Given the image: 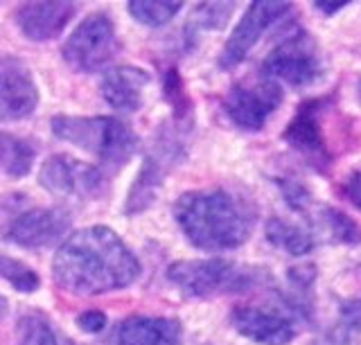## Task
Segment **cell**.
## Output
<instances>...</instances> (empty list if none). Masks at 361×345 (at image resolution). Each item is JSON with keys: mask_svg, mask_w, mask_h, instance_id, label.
<instances>
[{"mask_svg": "<svg viewBox=\"0 0 361 345\" xmlns=\"http://www.w3.org/2000/svg\"><path fill=\"white\" fill-rule=\"evenodd\" d=\"M140 262L116 230L88 226L68 235L52 260V277L71 296H104L133 284Z\"/></svg>", "mask_w": 361, "mask_h": 345, "instance_id": "cell-1", "label": "cell"}, {"mask_svg": "<svg viewBox=\"0 0 361 345\" xmlns=\"http://www.w3.org/2000/svg\"><path fill=\"white\" fill-rule=\"evenodd\" d=\"M16 341L18 345H79L41 311H27L18 318Z\"/></svg>", "mask_w": 361, "mask_h": 345, "instance_id": "cell-18", "label": "cell"}, {"mask_svg": "<svg viewBox=\"0 0 361 345\" xmlns=\"http://www.w3.org/2000/svg\"><path fill=\"white\" fill-rule=\"evenodd\" d=\"M75 12L77 5L66 3V0L63 3H23L16 7L14 20L27 41L43 43L59 37Z\"/></svg>", "mask_w": 361, "mask_h": 345, "instance_id": "cell-14", "label": "cell"}, {"mask_svg": "<svg viewBox=\"0 0 361 345\" xmlns=\"http://www.w3.org/2000/svg\"><path fill=\"white\" fill-rule=\"evenodd\" d=\"M39 183L54 196L97 199L106 192L109 181L99 167L68 153H54L41 165Z\"/></svg>", "mask_w": 361, "mask_h": 345, "instance_id": "cell-10", "label": "cell"}, {"mask_svg": "<svg viewBox=\"0 0 361 345\" xmlns=\"http://www.w3.org/2000/svg\"><path fill=\"white\" fill-rule=\"evenodd\" d=\"M183 5L180 3H158V0H131L127 5V12L133 20L147 27H161L172 20Z\"/></svg>", "mask_w": 361, "mask_h": 345, "instance_id": "cell-22", "label": "cell"}, {"mask_svg": "<svg viewBox=\"0 0 361 345\" xmlns=\"http://www.w3.org/2000/svg\"><path fill=\"white\" fill-rule=\"evenodd\" d=\"M319 224L327 232V237L336 244H359L361 242V226L355 219L336 208H321Z\"/></svg>", "mask_w": 361, "mask_h": 345, "instance_id": "cell-21", "label": "cell"}, {"mask_svg": "<svg viewBox=\"0 0 361 345\" xmlns=\"http://www.w3.org/2000/svg\"><path fill=\"white\" fill-rule=\"evenodd\" d=\"M316 9H319V12H323V14H327V16H332V14H336V12H341V9H345L348 5H343V3H338V5H323V3H316L314 5Z\"/></svg>", "mask_w": 361, "mask_h": 345, "instance_id": "cell-28", "label": "cell"}, {"mask_svg": "<svg viewBox=\"0 0 361 345\" xmlns=\"http://www.w3.org/2000/svg\"><path fill=\"white\" fill-rule=\"evenodd\" d=\"M262 77L291 88L314 86L325 77V59L319 43L305 30L289 32L262 61Z\"/></svg>", "mask_w": 361, "mask_h": 345, "instance_id": "cell-5", "label": "cell"}, {"mask_svg": "<svg viewBox=\"0 0 361 345\" xmlns=\"http://www.w3.org/2000/svg\"><path fill=\"white\" fill-rule=\"evenodd\" d=\"M334 97L336 95L330 93L302 102L282 133L289 147L319 172H327L334 163L332 144L325 133V118L330 108H334Z\"/></svg>", "mask_w": 361, "mask_h": 345, "instance_id": "cell-6", "label": "cell"}, {"mask_svg": "<svg viewBox=\"0 0 361 345\" xmlns=\"http://www.w3.org/2000/svg\"><path fill=\"white\" fill-rule=\"evenodd\" d=\"M106 322H109L106 314H104V311H99V309H86V311H82V314L77 316L79 330L86 332V334H99L102 330L106 327Z\"/></svg>", "mask_w": 361, "mask_h": 345, "instance_id": "cell-26", "label": "cell"}, {"mask_svg": "<svg viewBox=\"0 0 361 345\" xmlns=\"http://www.w3.org/2000/svg\"><path fill=\"white\" fill-rule=\"evenodd\" d=\"M0 280L9 282L20 294H34L41 284L39 275L32 266L3 253H0Z\"/></svg>", "mask_w": 361, "mask_h": 345, "instance_id": "cell-23", "label": "cell"}, {"mask_svg": "<svg viewBox=\"0 0 361 345\" xmlns=\"http://www.w3.org/2000/svg\"><path fill=\"white\" fill-rule=\"evenodd\" d=\"M174 219L195 249L224 253L248 242L255 226V210L246 199L214 187L180 194L174 203Z\"/></svg>", "mask_w": 361, "mask_h": 345, "instance_id": "cell-2", "label": "cell"}, {"mask_svg": "<svg viewBox=\"0 0 361 345\" xmlns=\"http://www.w3.org/2000/svg\"><path fill=\"white\" fill-rule=\"evenodd\" d=\"M276 185H278L280 194L285 196V201L291 210H296V213H307L314 199H312L307 187H305L300 181L280 176V179H276Z\"/></svg>", "mask_w": 361, "mask_h": 345, "instance_id": "cell-25", "label": "cell"}, {"mask_svg": "<svg viewBox=\"0 0 361 345\" xmlns=\"http://www.w3.org/2000/svg\"><path fill=\"white\" fill-rule=\"evenodd\" d=\"M289 3H251L246 7L244 16L240 23L235 25L231 37L226 39L221 54H219V68L221 70H233L237 68L251 50L259 43L264 32L278 23L280 18H285L291 12Z\"/></svg>", "mask_w": 361, "mask_h": 345, "instance_id": "cell-11", "label": "cell"}, {"mask_svg": "<svg viewBox=\"0 0 361 345\" xmlns=\"http://www.w3.org/2000/svg\"><path fill=\"white\" fill-rule=\"evenodd\" d=\"M235 5L231 3H203L192 9L190 30H219L233 14Z\"/></svg>", "mask_w": 361, "mask_h": 345, "instance_id": "cell-24", "label": "cell"}, {"mask_svg": "<svg viewBox=\"0 0 361 345\" xmlns=\"http://www.w3.org/2000/svg\"><path fill=\"white\" fill-rule=\"evenodd\" d=\"M118 345H183V325L167 316H131L120 322Z\"/></svg>", "mask_w": 361, "mask_h": 345, "instance_id": "cell-16", "label": "cell"}, {"mask_svg": "<svg viewBox=\"0 0 361 345\" xmlns=\"http://www.w3.org/2000/svg\"><path fill=\"white\" fill-rule=\"evenodd\" d=\"M5 314H7V300L0 296V320L5 318Z\"/></svg>", "mask_w": 361, "mask_h": 345, "instance_id": "cell-29", "label": "cell"}, {"mask_svg": "<svg viewBox=\"0 0 361 345\" xmlns=\"http://www.w3.org/2000/svg\"><path fill=\"white\" fill-rule=\"evenodd\" d=\"M341 194H343L355 208L361 210V167L353 170V172H350V174L345 176V179H343V183H341Z\"/></svg>", "mask_w": 361, "mask_h": 345, "instance_id": "cell-27", "label": "cell"}, {"mask_svg": "<svg viewBox=\"0 0 361 345\" xmlns=\"http://www.w3.org/2000/svg\"><path fill=\"white\" fill-rule=\"evenodd\" d=\"M50 127L54 138L75 144L95 156L102 165L116 167V170L131 161L140 142L124 122L106 115H54Z\"/></svg>", "mask_w": 361, "mask_h": 345, "instance_id": "cell-4", "label": "cell"}, {"mask_svg": "<svg viewBox=\"0 0 361 345\" xmlns=\"http://www.w3.org/2000/svg\"><path fill=\"white\" fill-rule=\"evenodd\" d=\"M267 242L278 251H285L287 255L293 258H302L310 255L316 246V237L310 228H305L300 224H293L282 217H271L264 226Z\"/></svg>", "mask_w": 361, "mask_h": 345, "instance_id": "cell-17", "label": "cell"}, {"mask_svg": "<svg viewBox=\"0 0 361 345\" xmlns=\"http://www.w3.org/2000/svg\"><path fill=\"white\" fill-rule=\"evenodd\" d=\"M39 106V86L30 65L16 57H0V122L27 120Z\"/></svg>", "mask_w": 361, "mask_h": 345, "instance_id": "cell-13", "label": "cell"}, {"mask_svg": "<svg viewBox=\"0 0 361 345\" xmlns=\"http://www.w3.org/2000/svg\"><path fill=\"white\" fill-rule=\"evenodd\" d=\"M285 99L282 86L259 77L255 82L235 84L224 97V113L237 129L259 131Z\"/></svg>", "mask_w": 361, "mask_h": 345, "instance_id": "cell-9", "label": "cell"}, {"mask_svg": "<svg viewBox=\"0 0 361 345\" xmlns=\"http://www.w3.org/2000/svg\"><path fill=\"white\" fill-rule=\"evenodd\" d=\"M118 52L116 25L106 12H93L82 18L63 43V59L77 73H97L113 61Z\"/></svg>", "mask_w": 361, "mask_h": 345, "instance_id": "cell-7", "label": "cell"}, {"mask_svg": "<svg viewBox=\"0 0 361 345\" xmlns=\"http://www.w3.org/2000/svg\"><path fill=\"white\" fill-rule=\"evenodd\" d=\"M361 343V296L343 300L323 345H359Z\"/></svg>", "mask_w": 361, "mask_h": 345, "instance_id": "cell-20", "label": "cell"}, {"mask_svg": "<svg viewBox=\"0 0 361 345\" xmlns=\"http://www.w3.org/2000/svg\"><path fill=\"white\" fill-rule=\"evenodd\" d=\"M167 280L188 298H219L269 287L274 275L262 266L208 258L174 262L167 269Z\"/></svg>", "mask_w": 361, "mask_h": 345, "instance_id": "cell-3", "label": "cell"}, {"mask_svg": "<svg viewBox=\"0 0 361 345\" xmlns=\"http://www.w3.org/2000/svg\"><path fill=\"white\" fill-rule=\"evenodd\" d=\"M71 228V215L63 208L45 206H20L9 208V219L3 232L5 242L20 249H45L61 242Z\"/></svg>", "mask_w": 361, "mask_h": 345, "instance_id": "cell-8", "label": "cell"}, {"mask_svg": "<svg viewBox=\"0 0 361 345\" xmlns=\"http://www.w3.org/2000/svg\"><path fill=\"white\" fill-rule=\"evenodd\" d=\"M152 84V75L135 68V65H118L102 77V95L106 104L120 113H135L145 104L147 86Z\"/></svg>", "mask_w": 361, "mask_h": 345, "instance_id": "cell-15", "label": "cell"}, {"mask_svg": "<svg viewBox=\"0 0 361 345\" xmlns=\"http://www.w3.org/2000/svg\"><path fill=\"white\" fill-rule=\"evenodd\" d=\"M34 158H37V149L27 140L0 131V174L9 179H23L30 174Z\"/></svg>", "mask_w": 361, "mask_h": 345, "instance_id": "cell-19", "label": "cell"}, {"mask_svg": "<svg viewBox=\"0 0 361 345\" xmlns=\"http://www.w3.org/2000/svg\"><path fill=\"white\" fill-rule=\"evenodd\" d=\"M296 322L289 311L262 305H240L231 311L235 332L257 345H289L298 337Z\"/></svg>", "mask_w": 361, "mask_h": 345, "instance_id": "cell-12", "label": "cell"}, {"mask_svg": "<svg viewBox=\"0 0 361 345\" xmlns=\"http://www.w3.org/2000/svg\"><path fill=\"white\" fill-rule=\"evenodd\" d=\"M357 97H359V102H361V80H359V84H357Z\"/></svg>", "mask_w": 361, "mask_h": 345, "instance_id": "cell-30", "label": "cell"}]
</instances>
